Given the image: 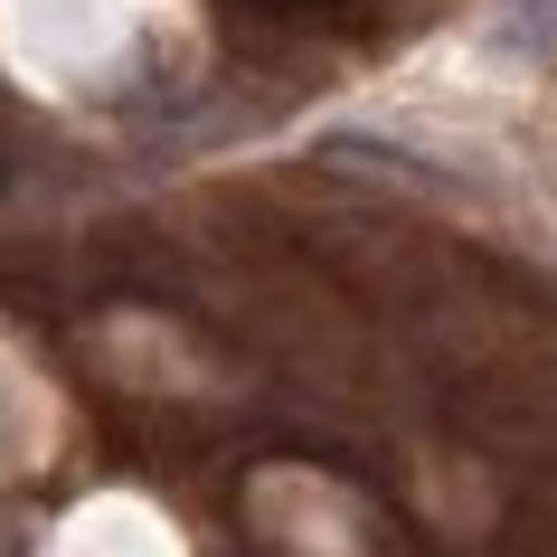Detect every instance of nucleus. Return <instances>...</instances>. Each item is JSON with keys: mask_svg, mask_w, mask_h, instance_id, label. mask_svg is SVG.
Here are the masks:
<instances>
[{"mask_svg": "<svg viewBox=\"0 0 557 557\" xmlns=\"http://www.w3.org/2000/svg\"><path fill=\"white\" fill-rule=\"evenodd\" d=\"M500 48H520V58H557V0H510Z\"/></svg>", "mask_w": 557, "mask_h": 557, "instance_id": "obj_1", "label": "nucleus"}]
</instances>
